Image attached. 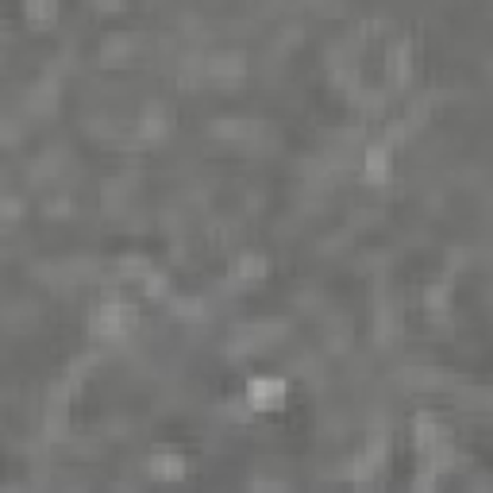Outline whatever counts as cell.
<instances>
[{
    "label": "cell",
    "mask_w": 493,
    "mask_h": 493,
    "mask_svg": "<svg viewBox=\"0 0 493 493\" xmlns=\"http://www.w3.org/2000/svg\"><path fill=\"white\" fill-rule=\"evenodd\" d=\"M135 324V308L127 301H100L93 313H89V335H97V340H124L127 328Z\"/></svg>",
    "instance_id": "6da1fadb"
},
{
    "label": "cell",
    "mask_w": 493,
    "mask_h": 493,
    "mask_svg": "<svg viewBox=\"0 0 493 493\" xmlns=\"http://www.w3.org/2000/svg\"><path fill=\"white\" fill-rule=\"evenodd\" d=\"M285 394H290V382L278 378V374H255L246 382V405L255 412H274L285 405Z\"/></svg>",
    "instance_id": "7a4b0ae2"
},
{
    "label": "cell",
    "mask_w": 493,
    "mask_h": 493,
    "mask_svg": "<svg viewBox=\"0 0 493 493\" xmlns=\"http://www.w3.org/2000/svg\"><path fill=\"white\" fill-rule=\"evenodd\" d=\"M412 70H417V50H412V39H394L385 50V82L394 89H405L412 82Z\"/></svg>",
    "instance_id": "3957f363"
},
{
    "label": "cell",
    "mask_w": 493,
    "mask_h": 493,
    "mask_svg": "<svg viewBox=\"0 0 493 493\" xmlns=\"http://www.w3.org/2000/svg\"><path fill=\"white\" fill-rule=\"evenodd\" d=\"M170 127H174L170 108H166L162 100H147V105H143V112H139V120H135V135H139L143 143H159V139L170 135Z\"/></svg>",
    "instance_id": "277c9868"
},
{
    "label": "cell",
    "mask_w": 493,
    "mask_h": 493,
    "mask_svg": "<svg viewBox=\"0 0 493 493\" xmlns=\"http://www.w3.org/2000/svg\"><path fill=\"white\" fill-rule=\"evenodd\" d=\"M243 74H246L243 50H209L204 55V77L209 82H239Z\"/></svg>",
    "instance_id": "5b68a950"
},
{
    "label": "cell",
    "mask_w": 493,
    "mask_h": 493,
    "mask_svg": "<svg viewBox=\"0 0 493 493\" xmlns=\"http://www.w3.org/2000/svg\"><path fill=\"white\" fill-rule=\"evenodd\" d=\"M266 274H270V258L258 251H243V255H236V263L228 270V285L243 290V285H258Z\"/></svg>",
    "instance_id": "8992f818"
},
{
    "label": "cell",
    "mask_w": 493,
    "mask_h": 493,
    "mask_svg": "<svg viewBox=\"0 0 493 493\" xmlns=\"http://www.w3.org/2000/svg\"><path fill=\"white\" fill-rule=\"evenodd\" d=\"M447 439H451V432L439 417H432V412H417V417H412V447H417V455L447 444Z\"/></svg>",
    "instance_id": "52a82bcc"
},
{
    "label": "cell",
    "mask_w": 493,
    "mask_h": 493,
    "mask_svg": "<svg viewBox=\"0 0 493 493\" xmlns=\"http://www.w3.org/2000/svg\"><path fill=\"white\" fill-rule=\"evenodd\" d=\"M362 174H367V181H374V186L389 181V174H394V147H389L385 139L367 143V151H362Z\"/></svg>",
    "instance_id": "ba28073f"
},
{
    "label": "cell",
    "mask_w": 493,
    "mask_h": 493,
    "mask_svg": "<svg viewBox=\"0 0 493 493\" xmlns=\"http://www.w3.org/2000/svg\"><path fill=\"white\" fill-rule=\"evenodd\" d=\"M209 135L224 143H251L255 135H263V124L243 120V116H220V120L209 124Z\"/></svg>",
    "instance_id": "9c48e42d"
},
{
    "label": "cell",
    "mask_w": 493,
    "mask_h": 493,
    "mask_svg": "<svg viewBox=\"0 0 493 493\" xmlns=\"http://www.w3.org/2000/svg\"><path fill=\"white\" fill-rule=\"evenodd\" d=\"M147 471H151V478H159V482H181V478L189 474V459L177 455V451H154L147 459Z\"/></svg>",
    "instance_id": "30bf717a"
},
{
    "label": "cell",
    "mask_w": 493,
    "mask_h": 493,
    "mask_svg": "<svg viewBox=\"0 0 493 493\" xmlns=\"http://www.w3.org/2000/svg\"><path fill=\"white\" fill-rule=\"evenodd\" d=\"M451 297H455V281L451 278H439V281H432L424 290V308L432 316H447L451 313Z\"/></svg>",
    "instance_id": "8fae6325"
},
{
    "label": "cell",
    "mask_w": 493,
    "mask_h": 493,
    "mask_svg": "<svg viewBox=\"0 0 493 493\" xmlns=\"http://www.w3.org/2000/svg\"><path fill=\"white\" fill-rule=\"evenodd\" d=\"M127 55H132V35L108 31L105 43H100V62H124Z\"/></svg>",
    "instance_id": "7c38bea8"
},
{
    "label": "cell",
    "mask_w": 493,
    "mask_h": 493,
    "mask_svg": "<svg viewBox=\"0 0 493 493\" xmlns=\"http://www.w3.org/2000/svg\"><path fill=\"white\" fill-rule=\"evenodd\" d=\"M116 270H120V278H124V281H139V285H143L154 266H151V258H147V255H124L120 263H116Z\"/></svg>",
    "instance_id": "4fadbf2b"
},
{
    "label": "cell",
    "mask_w": 493,
    "mask_h": 493,
    "mask_svg": "<svg viewBox=\"0 0 493 493\" xmlns=\"http://www.w3.org/2000/svg\"><path fill=\"white\" fill-rule=\"evenodd\" d=\"M170 316L174 320H201L204 316V301L201 297H170Z\"/></svg>",
    "instance_id": "5bb4252c"
},
{
    "label": "cell",
    "mask_w": 493,
    "mask_h": 493,
    "mask_svg": "<svg viewBox=\"0 0 493 493\" xmlns=\"http://www.w3.org/2000/svg\"><path fill=\"white\" fill-rule=\"evenodd\" d=\"M143 293H147L151 297V301H170V278H166L162 274V270H151V274H147V281H143Z\"/></svg>",
    "instance_id": "9a60e30c"
},
{
    "label": "cell",
    "mask_w": 493,
    "mask_h": 493,
    "mask_svg": "<svg viewBox=\"0 0 493 493\" xmlns=\"http://www.w3.org/2000/svg\"><path fill=\"white\" fill-rule=\"evenodd\" d=\"M412 493H436L439 489V474L428 471V466H417V474H412Z\"/></svg>",
    "instance_id": "2e32d148"
},
{
    "label": "cell",
    "mask_w": 493,
    "mask_h": 493,
    "mask_svg": "<svg viewBox=\"0 0 493 493\" xmlns=\"http://www.w3.org/2000/svg\"><path fill=\"white\" fill-rule=\"evenodd\" d=\"M23 16L28 20H55L58 4H50V0H28V4H23Z\"/></svg>",
    "instance_id": "e0dca14e"
},
{
    "label": "cell",
    "mask_w": 493,
    "mask_h": 493,
    "mask_svg": "<svg viewBox=\"0 0 493 493\" xmlns=\"http://www.w3.org/2000/svg\"><path fill=\"white\" fill-rule=\"evenodd\" d=\"M43 212H47L50 220H62V216H70V212H74V204H70L66 193H55V197H50V201L43 204Z\"/></svg>",
    "instance_id": "ac0fdd59"
},
{
    "label": "cell",
    "mask_w": 493,
    "mask_h": 493,
    "mask_svg": "<svg viewBox=\"0 0 493 493\" xmlns=\"http://www.w3.org/2000/svg\"><path fill=\"white\" fill-rule=\"evenodd\" d=\"M0 212H4L8 224H16L20 212H23V201L16 197V193H4V201H0Z\"/></svg>",
    "instance_id": "d6986e66"
},
{
    "label": "cell",
    "mask_w": 493,
    "mask_h": 493,
    "mask_svg": "<svg viewBox=\"0 0 493 493\" xmlns=\"http://www.w3.org/2000/svg\"><path fill=\"white\" fill-rule=\"evenodd\" d=\"M246 493H290V486L278 482V478H255Z\"/></svg>",
    "instance_id": "ffe728a7"
}]
</instances>
